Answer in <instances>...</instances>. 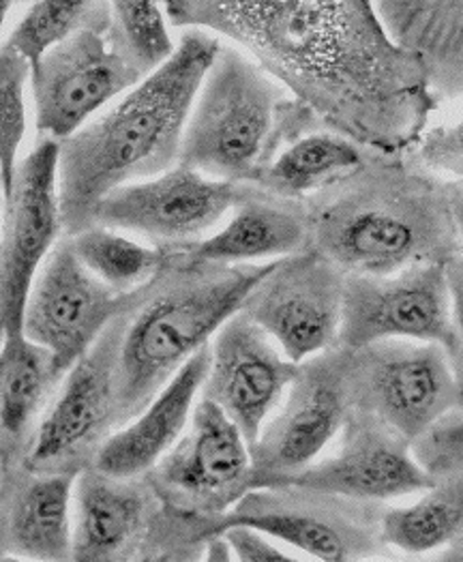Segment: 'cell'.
<instances>
[{
	"label": "cell",
	"mask_w": 463,
	"mask_h": 562,
	"mask_svg": "<svg viewBox=\"0 0 463 562\" xmlns=\"http://www.w3.org/2000/svg\"><path fill=\"white\" fill-rule=\"evenodd\" d=\"M427 562H462V548L458 543V546H453V548H449V550H444L440 554L429 557Z\"/></svg>",
	"instance_id": "36"
},
{
	"label": "cell",
	"mask_w": 463,
	"mask_h": 562,
	"mask_svg": "<svg viewBox=\"0 0 463 562\" xmlns=\"http://www.w3.org/2000/svg\"><path fill=\"white\" fill-rule=\"evenodd\" d=\"M0 562H31V561H22V559H13V557H2Z\"/></svg>",
	"instance_id": "39"
},
{
	"label": "cell",
	"mask_w": 463,
	"mask_h": 562,
	"mask_svg": "<svg viewBox=\"0 0 463 562\" xmlns=\"http://www.w3.org/2000/svg\"><path fill=\"white\" fill-rule=\"evenodd\" d=\"M58 142L39 144L18 164L0 217V337L22 333L29 292L60 240Z\"/></svg>",
	"instance_id": "17"
},
{
	"label": "cell",
	"mask_w": 463,
	"mask_h": 562,
	"mask_svg": "<svg viewBox=\"0 0 463 562\" xmlns=\"http://www.w3.org/2000/svg\"><path fill=\"white\" fill-rule=\"evenodd\" d=\"M309 247L303 200L240 186L224 224L197 243L170 249L193 265H262Z\"/></svg>",
	"instance_id": "20"
},
{
	"label": "cell",
	"mask_w": 463,
	"mask_h": 562,
	"mask_svg": "<svg viewBox=\"0 0 463 562\" xmlns=\"http://www.w3.org/2000/svg\"><path fill=\"white\" fill-rule=\"evenodd\" d=\"M15 487L4 521V546L13 559L71 562L74 472L31 474Z\"/></svg>",
	"instance_id": "23"
},
{
	"label": "cell",
	"mask_w": 463,
	"mask_h": 562,
	"mask_svg": "<svg viewBox=\"0 0 463 562\" xmlns=\"http://www.w3.org/2000/svg\"><path fill=\"white\" fill-rule=\"evenodd\" d=\"M346 273L307 247L281 258L242 305L281 355L301 366L337 346Z\"/></svg>",
	"instance_id": "14"
},
{
	"label": "cell",
	"mask_w": 463,
	"mask_h": 562,
	"mask_svg": "<svg viewBox=\"0 0 463 562\" xmlns=\"http://www.w3.org/2000/svg\"><path fill=\"white\" fill-rule=\"evenodd\" d=\"M97 7L99 2L87 0L33 2L11 31L4 46L11 47L33 71L49 49L60 46L69 35H74L93 18Z\"/></svg>",
	"instance_id": "29"
},
{
	"label": "cell",
	"mask_w": 463,
	"mask_h": 562,
	"mask_svg": "<svg viewBox=\"0 0 463 562\" xmlns=\"http://www.w3.org/2000/svg\"><path fill=\"white\" fill-rule=\"evenodd\" d=\"M110 35L118 52L146 78L177 52L163 4L153 0L110 2Z\"/></svg>",
	"instance_id": "28"
},
{
	"label": "cell",
	"mask_w": 463,
	"mask_h": 562,
	"mask_svg": "<svg viewBox=\"0 0 463 562\" xmlns=\"http://www.w3.org/2000/svg\"><path fill=\"white\" fill-rule=\"evenodd\" d=\"M462 123L438 125L433 130H425L404 157L431 177L462 181Z\"/></svg>",
	"instance_id": "32"
},
{
	"label": "cell",
	"mask_w": 463,
	"mask_h": 562,
	"mask_svg": "<svg viewBox=\"0 0 463 562\" xmlns=\"http://www.w3.org/2000/svg\"><path fill=\"white\" fill-rule=\"evenodd\" d=\"M222 40L183 31L172 58L118 97L71 138L58 142V206L65 236L91 226L94 206L116 188L179 164L187 119Z\"/></svg>",
	"instance_id": "3"
},
{
	"label": "cell",
	"mask_w": 463,
	"mask_h": 562,
	"mask_svg": "<svg viewBox=\"0 0 463 562\" xmlns=\"http://www.w3.org/2000/svg\"><path fill=\"white\" fill-rule=\"evenodd\" d=\"M193 554H200L197 552H191V554H183L179 559L177 552H170V550H159V552H148V554H139L138 559L134 562H181L185 561L187 557H193Z\"/></svg>",
	"instance_id": "35"
},
{
	"label": "cell",
	"mask_w": 463,
	"mask_h": 562,
	"mask_svg": "<svg viewBox=\"0 0 463 562\" xmlns=\"http://www.w3.org/2000/svg\"><path fill=\"white\" fill-rule=\"evenodd\" d=\"M125 314V312H123ZM123 314L103 330L93 348L63 375L26 447L24 470L60 474L87 469L84 462L116 429L114 363Z\"/></svg>",
	"instance_id": "12"
},
{
	"label": "cell",
	"mask_w": 463,
	"mask_h": 562,
	"mask_svg": "<svg viewBox=\"0 0 463 562\" xmlns=\"http://www.w3.org/2000/svg\"><path fill=\"white\" fill-rule=\"evenodd\" d=\"M352 408L408 442L462 408V372L436 344L377 341L350 350Z\"/></svg>",
	"instance_id": "9"
},
{
	"label": "cell",
	"mask_w": 463,
	"mask_h": 562,
	"mask_svg": "<svg viewBox=\"0 0 463 562\" xmlns=\"http://www.w3.org/2000/svg\"><path fill=\"white\" fill-rule=\"evenodd\" d=\"M462 408H455L410 440L413 460L433 485L462 479Z\"/></svg>",
	"instance_id": "31"
},
{
	"label": "cell",
	"mask_w": 463,
	"mask_h": 562,
	"mask_svg": "<svg viewBox=\"0 0 463 562\" xmlns=\"http://www.w3.org/2000/svg\"><path fill=\"white\" fill-rule=\"evenodd\" d=\"M431 485L413 460L406 438L352 408L314 464L264 487H296L365 505H391L410 501Z\"/></svg>",
	"instance_id": "15"
},
{
	"label": "cell",
	"mask_w": 463,
	"mask_h": 562,
	"mask_svg": "<svg viewBox=\"0 0 463 562\" xmlns=\"http://www.w3.org/2000/svg\"><path fill=\"white\" fill-rule=\"evenodd\" d=\"M238 189L177 164L153 179L110 191L94 206L91 226L139 236L153 247L179 249L224 224Z\"/></svg>",
	"instance_id": "16"
},
{
	"label": "cell",
	"mask_w": 463,
	"mask_h": 562,
	"mask_svg": "<svg viewBox=\"0 0 463 562\" xmlns=\"http://www.w3.org/2000/svg\"><path fill=\"white\" fill-rule=\"evenodd\" d=\"M168 251L161 273L123 314L114 363L116 429L132 422L215 333L238 314L275 262L193 265Z\"/></svg>",
	"instance_id": "4"
},
{
	"label": "cell",
	"mask_w": 463,
	"mask_h": 562,
	"mask_svg": "<svg viewBox=\"0 0 463 562\" xmlns=\"http://www.w3.org/2000/svg\"><path fill=\"white\" fill-rule=\"evenodd\" d=\"M377 341L436 344L462 372V260L386 278L346 276L337 346Z\"/></svg>",
	"instance_id": "6"
},
{
	"label": "cell",
	"mask_w": 463,
	"mask_h": 562,
	"mask_svg": "<svg viewBox=\"0 0 463 562\" xmlns=\"http://www.w3.org/2000/svg\"><path fill=\"white\" fill-rule=\"evenodd\" d=\"M316 119L249 54L222 40L193 99L179 164L213 181L256 186Z\"/></svg>",
	"instance_id": "5"
},
{
	"label": "cell",
	"mask_w": 463,
	"mask_h": 562,
	"mask_svg": "<svg viewBox=\"0 0 463 562\" xmlns=\"http://www.w3.org/2000/svg\"><path fill=\"white\" fill-rule=\"evenodd\" d=\"M365 153L343 136L318 130L285 146L256 188L287 200H305L359 168Z\"/></svg>",
	"instance_id": "26"
},
{
	"label": "cell",
	"mask_w": 463,
	"mask_h": 562,
	"mask_svg": "<svg viewBox=\"0 0 463 562\" xmlns=\"http://www.w3.org/2000/svg\"><path fill=\"white\" fill-rule=\"evenodd\" d=\"M163 505L148 483L97 470L76 474L71 562H134Z\"/></svg>",
	"instance_id": "19"
},
{
	"label": "cell",
	"mask_w": 463,
	"mask_h": 562,
	"mask_svg": "<svg viewBox=\"0 0 463 562\" xmlns=\"http://www.w3.org/2000/svg\"><path fill=\"white\" fill-rule=\"evenodd\" d=\"M60 380L52 357L24 333L0 337V436L9 449L31 442Z\"/></svg>",
	"instance_id": "24"
},
{
	"label": "cell",
	"mask_w": 463,
	"mask_h": 562,
	"mask_svg": "<svg viewBox=\"0 0 463 562\" xmlns=\"http://www.w3.org/2000/svg\"><path fill=\"white\" fill-rule=\"evenodd\" d=\"M375 18L397 49L417 58L438 101H458L463 89V4L373 2Z\"/></svg>",
	"instance_id": "22"
},
{
	"label": "cell",
	"mask_w": 463,
	"mask_h": 562,
	"mask_svg": "<svg viewBox=\"0 0 463 562\" xmlns=\"http://www.w3.org/2000/svg\"><path fill=\"white\" fill-rule=\"evenodd\" d=\"M197 557H200V554H193V557H187L185 561L181 562H197Z\"/></svg>",
	"instance_id": "40"
},
{
	"label": "cell",
	"mask_w": 463,
	"mask_h": 562,
	"mask_svg": "<svg viewBox=\"0 0 463 562\" xmlns=\"http://www.w3.org/2000/svg\"><path fill=\"white\" fill-rule=\"evenodd\" d=\"M382 505H365L296 487H253L226 516L202 528V539L251 528L314 562H357L380 543Z\"/></svg>",
	"instance_id": "7"
},
{
	"label": "cell",
	"mask_w": 463,
	"mask_h": 562,
	"mask_svg": "<svg viewBox=\"0 0 463 562\" xmlns=\"http://www.w3.org/2000/svg\"><path fill=\"white\" fill-rule=\"evenodd\" d=\"M350 411V350L335 346L301 363L275 413L249 445L251 490L314 464Z\"/></svg>",
	"instance_id": "11"
},
{
	"label": "cell",
	"mask_w": 463,
	"mask_h": 562,
	"mask_svg": "<svg viewBox=\"0 0 463 562\" xmlns=\"http://www.w3.org/2000/svg\"><path fill=\"white\" fill-rule=\"evenodd\" d=\"M357 562H404L399 561V559H395V557H391V554H386V552H375V554H370V557H363V559H359Z\"/></svg>",
	"instance_id": "37"
},
{
	"label": "cell",
	"mask_w": 463,
	"mask_h": 562,
	"mask_svg": "<svg viewBox=\"0 0 463 562\" xmlns=\"http://www.w3.org/2000/svg\"><path fill=\"white\" fill-rule=\"evenodd\" d=\"M146 476L170 514L204 528L251 490L249 442L215 404L200 397L179 442Z\"/></svg>",
	"instance_id": "10"
},
{
	"label": "cell",
	"mask_w": 463,
	"mask_h": 562,
	"mask_svg": "<svg viewBox=\"0 0 463 562\" xmlns=\"http://www.w3.org/2000/svg\"><path fill=\"white\" fill-rule=\"evenodd\" d=\"M69 240L82 267L125 296L146 288L168 262L166 249L101 226H91Z\"/></svg>",
	"instance_id": "27"
},
{
	"label": "cell",
	"mask_w": 463,
	"mask_h": 562,
	"mask_svg": "<svg viewBox=\"0 0 463 562\" xmlns=\"http://www.w3.org/2000/svg\"><path fill=\"white\" fill-rule=\"evenodd\" d=\"M142 80L144 76L114 46L110 4L99 2L93 18L49 49L31 71L39 138H71Z\"/></svg>",
	"instance_id": "8"
},
{
	"label": "cell",
	"mask_w": 463,
	"mask_h": 562,
	"mask_svg": "<svg viewBox=\"0 0 463 562\" xmlns=\"http://www.w3.org/2000/svg\"><path fill=\"white\" fill-rule=\"evenodd\" d=\"M380 543L406 559H429L460 543L462 479L442 481L402 505H382Z\"/></svg>",
	"instance_id": "25"
},
{
	"label": "cell",
	"mask_w": 463,
	"mask_h": 562,
	"mask_svg": "<svg viewBox=\"0 0 463 562\" xmlns=\"http://www.w3.org/2000/svg\"><path fill=\"white\" fill-rule=\"evenodd\" d=\"M11 11V2H0V33L4 29V22H7V15Z\"/></svg>",
	"instance_id": "38"
},
{
	"label": "cell",
	"mask_w": 463,
	"mask_h": 562,
	"mask_svg": "<svg viewBox=\"0 0 463 562\" xmlns=\"http://www.w3.org/2000/svg\"><path fill=\"white\" fill-rule=\"evenodd\" d=\"M31 67L11 49L0 46V189L9 198L20 164V150L29 127L26 89Z\"/></svg>",
	"instance_id": "30"
},
{
	"label": "cell",
	"mask_w": 463,
	"mask_h": 562,
	"mask_svg": "<svg viewBox=\"0 0 463 562\" xmlns=\"http://www.w3.org/2000/svg\"><path fill=\"white\" fill-rule=\"evenodd\" d=\"M197 562H234L230 548L222 535H211L204 539Z\"/></svg>",
	"instance_id": "34"
},
{
	"label": "cell",
	"mask_w": 463,
	"mask_h": 562,
	"mask_svg": "<svg viewBox=\"0 0 463 562\" xmlns=\"http://www.w3.org/2000/svg\"><path fill=\"white\" fill-rule=\"evenodd\" d=\"M172 29L249 54L320 125L397 157L440 108L417 58L384 35L368 0H170Z\"/></svg>",
	"instance_id": "1"
},
{
	"label": "cell",
	"mask_w": 463,
	"mask_h": 562,
	"mask_svg": "<svg viewBox=\"0 0 463 562\" xmlns=\"http://www.w3.org/2000/svg\"><path fill=\"white\" fill-rule=\"evenodd\" d=\"M0 209H2V189H0Z\"/></svg>",
	"instance_id": "41"
},
{
	"label": "cell",
	"mask_w": 463,
	"mask_h": 562,
	"mask_svg": "<svg viewBox=\"0 0 463 562\" xmlns=\"http://www.w3.org/2000/svg\"><path fill=\"white\" fill-rule=\"evenodd\" d=\"M298 366L242 312L211 339V361L200 397L215 404L251 445L275 413Z\"/></svg>",
	"instance_id": "18"
},
{
	"label": "cell",
	"mask_w": 463,
	"mask_h": 562,
	"mask_svg": "<svg viewBox=\"0 0 463 562\" xmlns=\"http://www.w3.org/2000/svg\"><path fill=\"white\" fill-rule=\"evenodd\" d=\"M208 361L211 344L200 348L132 422L103 440L91 469L114 479H142L155 469L183 436L200 400Z\"/></svg>",
	"instance_id": "21"
},
{
	"label": "cell",
	"mask_w": 463,
	"mask_h": 562,
	"mask_svg": "<svg viewBox=\"0 0 463 562\" xmlns=\"http://www.w3.org/2000/svg\"><path fill=\"white\" fill-rule=\"evenodd\" d=\"M303 204L309 247L346 276L386 278L462 260V181L431 177L404 155L368 150L359 168Z\"/></svg>",
	"instance_id": "2"
},
{
	"label": "cell",
	"mask_w": 463,
	"mask_h": 562,
	"mask_svg": "<svg viewBox=\"0 0 463 562\" xmlns=\"http://www.w3.org/2000/svg\"><path fill=\"white\" fill-rule=\"evenodd\" d=\"M138 294H116L97 280L78 260L69 236H63L33 281L22 333L46 350L58 374L65 375Z\"/></svg>",
	"instance_id": "13"
},
{
	"label": "cell",
	"mask_w": 463,
	"mask_h": 562,
	"mask_svg": "<svg viewBox=\"0 0 463 562\" xmlns=\"http://www.w3.org/2000/svg\"><path fill=\"white\" fill-rule=\"evenodd\" d=\"M219 535L226 539L234 562H314L251 528H228Z\"/></svg>",
	"instance_id": "33"
}]
</instances>
